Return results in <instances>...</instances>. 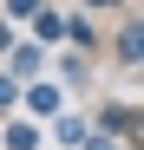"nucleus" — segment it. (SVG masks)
Masks as SVG:
<instances>
[{"label": "nucleus", "mask_w": 144, "mask_h": 150, "mask_svg": "<svg viewBox=\"0 0 144 150\" xmlns=\"http://www.w3.org/2000/svg\"><path fill=\"white\" fill-rule=\"evenodd\" d=\"M85 150H118V144H105V137H92V144H85Z\"/></svg>", "instance_id": "obj_1"}, {"label": "nucleus", "mask_w": 144, "mask_h": 150, "mask_svg": "<svg viewBox=\"0 0 144 150\" xmlns=\"http://www.w3.org/2000/svg\"><path fill=\"white\" fill-rule=\"evenodd\" d=\"M105 7H111V0H105Z\"/></svg>", "instance_id": "obj_2"}]
</instances>
